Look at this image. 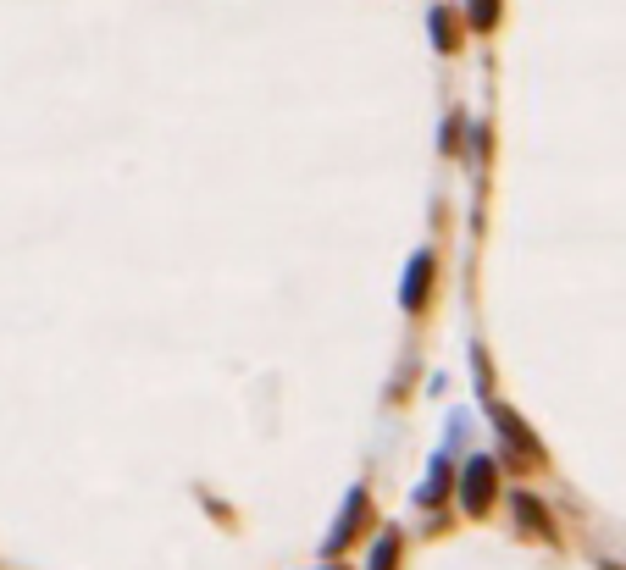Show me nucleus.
I'll list each match as a JSON object with an SVG mask.
<instances>
[{"label":"nucleus","instance_id":"nucleus-4","mask_svg":"<svg viewBox=\"0 0 626 570\" xmlns=\"http://www.w3.org/2000/svg\"><path fill=\"white\" fill-rule=\"evenodd\" d=\"M433 250H422L416 261H410V277H405V288H399V305L410 310V316H422L427 310V294H433Z\"/></svg>","mask_w":626,"mask_h":570},{"label":"nucleus","instance_id":"nucleus-1","mask_svg":"<svg viewBox=\"0 0 626 570\" xmlns=\"http://www.w3.org/2000/svg\"><path fill=\"white\" fill-rule=\"evenodd\" d=\"M460 499H466V515H488L499 499V465L488 460V454H477V460L466 465V476H460Z\"/></svg>","mask_w":626,"mask_h":570},{"label":"nucleus","instance_id":"nucleus-7","mask_svg":"<svg viewBox=\"0 0 626 570\" xmlns=\"http://www.w3.org/2000/svg\"><path fill=\"white\" fill-rule=\"evenodd\" d=\"M399 543H405V537L388 526V532L377 537V554H372V565H366V570H394V565H399Z\"/></svg>","mask_w":626,"mask_h":570},{"label":"nucleus","instance_id":"nucleus-9","mask_svg":"<svg viewBox=\"0 0 626 570\" xmlns=\"http://www.w3.org/2000/svg\"><path fill=\"white\" fill-rule=\"evenodd\" d=\"M494 23H499V0H471V28H482V34H488Z\"/></svg>","mask_w":626,"mask_h":570},{"label":"nucleus","instance_id":"nucleus-10","mask_svg":"<svg viewBox=\"0 0 626 570\" xmlns=\"http://www.w3.org/2000/svg\"><path fill=\"white\" fill-rule=\"evenodd\" d=\"M333 570H344V565H333Z\"/></svg>","mask_w":626,"mask_h":570},{"label":"nucleus","instance_id":"nucleus-5","mask_svg":"<svg viewBox=\"0 0 626 570\" xmlns=\"http://www.w3.org/2000/svg\"><path fill=\"white\" fill-rule=\"evenodd\" d=\"M510 499H516V521L527 526V532H538L543 543H560V532H554V521H549V510H543L538 499H532V493H510Z\"/></svg>","mask_w":626,"mask_h":570},{"label":"nucleus","instance_id":"nucleus-8","mask_svg":"<svg viewBox=\"0 0 626 570\" xmlns=\"http://www.w3.org/2000/svg\"><path fill=\"white\" fill-rule=\"evenodd\" d=\"M433 39H438L444 50L460 45V28H455V17H449V12H433Z\"/></svg>","mask_w":626,"mask_h":570},{"label":"nucleus","instance_id":"nucleus-3","mask_svg":"<svg viewBox=\"0 0 626 570\" xmlns=\"http://www.w3.org/2000/svg\"><path fill=\"white\" fill-rule=\"evenodd\" d=\"M488 421H494V427H499V438H505L510 449H516V460H527V465H538V460H543V443L532 438L527 427H521L510 404H488Z\"/></svg>","mask_w":626,"mask_h":570},{"label":"nucleus","instance_id":"nucleus-2","mask_svg":"<svg viewBox=\"0 0 626 570\" xmlns=\"http://www.w3.org/2000/svg\"><path fill=\"white\" fill-rule=\"evenodd\" d=\"M366 526H372V499H366L361 487H355V493H350V504H344V515H338V526L327 532V543H322V548L338 559L344 548H350V537H361Z\"/></svg>","mask_w":626,"mask_h":570},{"label":"nucleus","instance_id":"nucleus-6","mask_svg":"<svg viewBox=\"0 0 626 570\" xmlns=\"http://www.w3.org/2000/svg\"><path fill=\"white\" fill-rule=\"evenodd\" d=\"M444 493H449V454H438L433 471H427V482L416 487V504H422V510H438V504H444Z\"/></svg>","mask_w":626,"mask_h":570}]
</instances>
